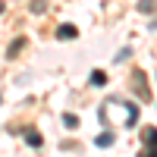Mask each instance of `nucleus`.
<instances>
[{
  "mask_svg": "<svg viewBox=\"0 0 157 157\" xmlns=\"http://www.w3.org/2000/svg\"><path fill=\"white\" fill-rule=\"evenodd\" d=\"M145 154L148 157H157V129H151V126H145Z\"/></svg>",
  "mask_w": 157,
  "mask_h": 157,
  "instance_id": "nucleus-1",
  "label": "nucleus"
},
{
  "mask_svg": "<svg viewBox=\"0 0 157 157\" xmlns=\"http://www.w3.org/2000/svg\"><path fill=\"white\" fill-rule=\"evenodd\" d=\"M22 138H25V145H29V148H41V145H44V135L38 132V129H25Z\"/></svg>",
  "mask_w": 157,
  "mask_h": 157,
  "instance_id": "nucleus-2",
  "label": "nucleus"
},
{
  "mask_svg": "<svg viewBox=\"0 0 157 157\" xmlns=\"http://www.w3.org/2000/svg\"><path fill=\"white\" fill-rule=\"evenodd\" d=\"M57 41H72V38L78 35V29H75V25H66V22H63V25H57Z\"/></svg>",
  "mask_w": 157,
  "mask_h": 157,
  "instance_id": "nucleus-3",
  "label": "nucleus"
},
{
  "mask_svg": "<svg viewBox=\"0 0 157 157\" xmlns=\"http://www.w3.org/2000/svg\"><path fill=\"white\" fill-rule=\"evenodd\" d=\"M22 47H25V38H22V35H19V38H13V41H10V47H6V57H10V60H16Z\"/></svg>",
  "mask_w": 157,
  "mask_h": 157,
  "instance_id": "nucleus-4",
  "label": "nucleus"
},
{
  "mask_svg": "<svg viewBox=\"0 0 157 157\" xmlns=\"http://www.w3.org/2000/svg\"><path fill=\"white\" fill-rule=\"evenodd\" d=\"M88 82L94 85V88H104V85H107V72H104V69H91V75H88Z\"/></svg>",
  "mask_w": 157,
  "mask_h": 157,
  "instance_id": "nucleus-5",
  "label": "nucleus"
},
{
  "mask_svg": "<svg viewBox=\"0 0 157 157\" xmlns=\"http://www.w3.org/2000/svg\"><path fill=\"white\" fill-rule=\"evenodd\" d=\"M113 138H116V135H113V129H107V132H101V135L94 138V145H98V148H110V145H113Z\"/></svg>",
  "mask_w": 157,
  "mask_h": 157,
  "instance_id": "nucleus-6",
  "label": "nucleus"
},
{
  "mask_svg": "<svg viewBox=\"0 0 157 157\" xmlns=\"http://www.w3.org/2000/svg\"><path fill=\"white\" fill-rule=\"evenodd\" d=\"M32 13H35V16H41V13L47 10V0H32V6H29Z\"/></svg>",
  "mask_w": 157,
  "mask_h": 157,
  "instance_id": "nucleus-7",
  "label": "nucleus"
},
{
  "mask_svg": "<svg viewBox=\"0 0 157 157\" xmlns=\"http://www.w3.org/2000/svg\"><path fill=\"white\" fill-rule=\"evenodd\" d=\"M63 126H66V129H75V126H78V116H75V113H63Z\"/></svg>",
  "mask_w": 157,
  "mask_h": 157,
  "instance_id": "nucleus-8",
  "label": "nucleus"
},
{
  "mask_svg": "<svg viewBox=\"0 0 157 157\" xmlns=\"http://www.w3.org/2000/svg\"><path fill=\"white\" fill-rule=\"evenodd\" d=\"M129 57H132V50H129V47H123V50H120V54H116V57H113V63H120V60H129Z\"/></svg>",
  "mask_w": 157,
  "mask_h": 157,
  "instance_id": "nucleus-9",
  "label": "nucleus"
},
{
  "mask_svg": "<svg viewBox=\"0 0 157 157\" xmlns=\"http://www.w3.org/2000/svg\"><path fill=\"white\" fill-rule=\"evenodd\" d=\"M0 13H3V3H0Z\"/></svg>",
  "mask_w": 157,
  "mask_h": 157,
  "instance_id": "nucleus-10",
  "label": "nucleus"
},
{
  "mask_svg": "<svg viewBox=\"0 0 157 157\" xmlns=\"http://www.w3.org/2000/svg\"><path fill=\"white\" fill-rule=\"evenodd\" d=\"M0 101H3V98H0Z\"/></svg>",
  "mask_w": 157,
  "mask_h": 157,
  "instance_id": "nucleus-11",
  "label": "nucleus"
}]
</instances>
